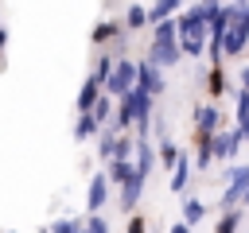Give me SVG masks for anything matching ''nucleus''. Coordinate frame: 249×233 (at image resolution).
<instances>
[{
	"label": "nucleus",
	"mask_w": 249,
	"mask_h": 233,
	"mask_svg": "<svg viewBox=\"0 0 249 233\" xmlns=\"http://www.w3.org/2000/svg\"><path fill=\"white\" fill-rule=\"evenodd\" d=\"M241 16H245V12H241ZM241 16L230 23V31H226V39H222V54H226V58H237V54L245 50V43H249V27H245Z\"/></svg>",
	"instance_id": "obj_6"
},
{
	"label": "nucleus",
	"mask_w": 249,
	"mask_h": 233,
	"mask_svg": "<svg viewBox=\"0 0 249 233\" xmlns=\"http://www.w3.org/2000/svg\"><path fill=\"white\" fill-rule=\"evenodd\" d=\"M179 12H183V4H179V0H160V4H152V8H148V23L156 27V23H163V19H175Z\"/></svg>",
	"instance_id": "obj_12"
},
{
	"label": "nucleus",
	"mask_w": 249,
	"mask_h": 233,
	"mask_svg": "<svg viewBox=\"0 0 249 233\" xmlns=\"http://www.w3.org/2000/svg\"><path fill=\"white\" fill-rule=\"evenodd\" d=\"M105 116H109V97L101 93V97H97V105H93V120H97V124H105Z\"/></svg>",
	"instance_id": "obj_31"
},
{
	"label": "nucleus",
	"mask_w": 249,
	"mask_h": 233,
	"mask_svg": "<svg viewBox=\"0 0 249 233\" xmlns=\"http://www.w3.org/2000/svg\"><path fill=\"white\" fill-rule=\"evenodd\" d=\"M136 89H144L148 97L163 93V70H156L152 62H136Z\"/></svg>",
	"instance_id": "obj_7"
},
{
	"label": "nucleus",
	"mask_w": 249,
	"mask_h": 233,
	"mask_svg": "<svg viewBox=\"0 0 249 233\" xmlns=\"http://www.w3.org/2000/svg\"><path fill=\"white\" fill-rule=\"evenodd\" d=\"M97 128H101V124L93 120V113H82V116H78V124H74V140H89Z\"/></svg>",
	"instance_id": "obj_19"
},
{
	"label": "nucleus",
	"mask_w": 249,
	"mask_h": 233,
	"mask_svg": "<svg viewBox=\"0 0 249 233\" xmlns=\"http://www.w3.org/2000/svg\"><path fill=\"white\" fill-rule=\"evenodd\" d=\"M113 144H117V132H113V128L101 132V140H97V155H101V159H113Z\"/></svg>",
	"instance_id": "obj_26"
},
{
	"label": "nucleus",
	"mask_w": 249,
	"mask_h": 233,
	"mask_svg": "<svg viewBox=\"0 0 249 233\" xmlns=\"http://www.w3.org/2000/svg\"><path fill=\"white\" fill-rule=\"evenodd\" d=\"M113 66H117V58H113V54H101V58H97V74H93V78L101 82V89H105V82H109Z\"/></svg>",
	"instance_id": "obj_24"
},
{
	"label": "nucleus",
	"mask_w": 249,
	"mask_h": 233,
	"mask_svg": "<svg viewBox=\"0 0 249 233\" xmlns=\"http://www.w3.org/2000/svg\"><path fill=\"white\" fill-rule=\"evenodd\" d=\"M132 175H136L132 159H109V167H105V179L117 183V186H124V179H132Z\"/></svg>",
	"instance_id": "obj_14"
},
{
	"label": "nucleus",
	"mask_w": 249,
	"mask_h": 233,
	"mask_svg": "<svg viewBox=\"0 0 249 233\" xmlns=\"http://www.w3.org/2000/svg\"><path fill=\"white\" fill-rule=\"evenodd\" d=\"M152 163H156V148H152L148 140H136V151H132V167H136V175L148 179V175H152Z\"/></svg>",
	"instance_id": "obj_10"
},
{
	"label": "nucleus",
	"mask_w": 249,
	"mask_h": 233,
	"mask_svg": "<svg viewBox=\"0 0 249 233\" xmlns=\"http://www.w3.org/2000/svg\"><path fill=\"white\" fill-rule=\"evenodd\" d=\"M105 198H109V179H105V175H93L89 194H86V210H89V214H101Z\"/></svg>",
	"instance_id": "obj_11"
},
{
	"label": "nucleus",
	"mask_w": 249,
	"mask_h": 233,
	"mask_svg": "<svg viewBox=\"0 0 249 233\" xmlns=\"http://www.w3.org/2000/svg\"><path fill=\"white\" fill-rule=\"evenodd\" d=\"M144 229H148V225H144V217H140V214H132V217H128V229H124V233H144Z\"/></svg>",
	"instance_id": "obj_33"
},
{
	"label": "nucleus",
	"mask_w": 249,
	"mask_h": 233,
	"mask_svg": "<svg viewBox=\"0 0 249 233\" xmlns=\"http://www.w3.org/2000/svg\"><path fill=\"white\" fill-rule=\"evenodd\" d=\"M226 190H222V210H237V202L245 198V190H249V163H237V167H230V175H226Z\"/></svg>",
	"instance_id": "obj_4"
},
{
	"label": "nucleus",
	"mask_w": 249,
	"mask_h": 233,
	"mask_svg": "<svg viewBox=\"0 0 249 233\" xmlns=\"http://www.w3.org/2000/svg\"><path fill=\"white\" fill-rule=\"evenodd\" d=\"M136 89V62L132 58H117L109 82H105V97H128Z\"/></svg>",
	"instance_id": "obj_3"
},
{
	"label": "nucleus",
	"mask_w": 249,
	"mask_h": 233,
	"mask_svg": "<svg viewBox=\"0 0 249 233\" xmlns=\"http://www.w3.org/2000/svg\"><path fill=\"white\" fill-rule=\"evenodd\" d=\"M237 109H249V66L241 70V93H237Z\"/></svg>",
	"instance_id": "obj_30"
},
{
	"label": "nucleus",
	"mask_w": 249,
	"mask_h": 233,
	"mask_svg": "<svg viewBox=\"0 0 249 233\" xmlns=\"http://www.w3.org/2000/svg\"><path fill=\"white\" fill-rule=\"evenodd\" d=\"M202 214H206V206H202L198 198H183V221H187V225H198Z\"/></svg>",
	"instance_id": "obj_20"
},
{
	"label": "nucleus",
	"mask_w": 249,
	"mask_h": 233,
	"mask_svg": "<svg viewBox=\"0 0 249 233\" xmlns=\"http://www.w3.org/2000/svg\"><path fill=\"white\" fill-rule=\"evenodd\" d=\"M237 148H241V132H237V128H222V132L210 140V151H214L218 159H233Z\"/></svg>",
	"instance_id": "obj_8"
},
{
	"label": "nucleus",
	"mask_w": 249,
	"mask_h": 233,
	"mask_svg": "<svg viewBox=\"0 0 249 233\" xmlns=\"http://www.w3.org/2000/svg\"><path fill=\"white\" fill-rule=\"evenodd\" d=\"M86 233H109V221H105L101 214H89V217H86Z\"/></svg>",
	"instance_id": "obj_29"
},
{
	"label": "nucleus",
	"mask_w": 249,
	"mask_h": 233,
	"mask_svg": "<svg viewBox=\"0 0 249 233\" xmlns=\"http://www.w3.org/2000/svg\"><path fill=\"white\" fill-rule=\"evenodd\" d=\"M12 233H16V229H12Z\"/></svg>",
	"instance_id": "obj_38"
},
{
	"label": "nucleus",
	"mask_w": 249,
	"mask_h": 233,
	"mask_svg": "<svg viewBox=\"0 0 249 233\" xmlns=\"http://www.w3.org/2000/svg\"><path fill=\"white\" fill-rule=\"evenodd\" d=\"M148 23V8L144 4H132L128 12H124V31H136V27H144Z\"/></svg>",
	"instance_id": "obj_18"
},
{
	"label": "nucleus",
	"mask_w": 249,
	"mask_h": 233,
	"mask_svg": "<svg viewBox=\"0 0 249 233\" xmlns=\"http://www.w3.org/2000/svg\"><path fill=\"white\" fill-rule=\"evenodd\" d=\"M214 163V151H210V140H198V155H195V167H210Z\"/></svg>",
	"instance_id": "obj_28"
},
{
	"label": "nucleus",
	"mask_w": 249,
	"mask_h": 233,
	"mask_svg": "<svg viewBox=\"0 0 249 233\" xmlns=\"http://www.w3.org/2000/svg\"><path fill=\"white\" fill-rule=\"evenodd\" d=\"M140 194H144V179H140V175L124 179V186H121V210H136Z\"/></svg>",
	"instance_id": "obj_13"
},
{
	"label": "nucleus",
	"mask_w": 249,
	"mask_h": 233,
	"mask_svg": "<svg viewBox=\"0 0 249 233\" xmlns=\"http://www.w3.org/2000/svg\"><path fill=\"white\" fill-rule=\"evenodd\" d=\"M132 151H136V140L117 136V144H113V159H132Z\"/></svg>",
	"instance_id": "obj_25"
},
{
	"label": "nucleus",
	"mask_w": 249,
	"mask_h": 233,
	"mask_svg": "<svg viewBox=\"0 0 249 233\" xmlns=\"http://www.w3.org/2000/svg\"><path fill=\"white\" fill-rule=\"evenodd\" d=\"M4 43H8V31H4V27H0V50H4Z\"/></svg>",
	"instance_id": "obj_35"
},
{
	"label": "nucleus",
	"mask_w": 249,
	"mask_h": 233,
	"mask_svg": "<svg viewBox=\"0 0 249 233\" xmlns=\"http://www.w3.org/2000/svg\"><path fill=\"white\" fill-rule=\"evenodd\" d=\"M233 128L241 132V140H249V109H237V124Z\"/></svg>",
	"instance_id": "obj_32"
},
{
	"label": "nucleus",
	"mask_w": 249,
	"mask_h": 233,
	"mask_svg": "<svg viewBox=\"0 0 249 233\" xmlns=\"http://www.w3.org/2000/svg\"><path fill=\"white\" fill-rule=\"evenodd\" d=\"M171 233H191V225H187V221H175V225H171Z\"/></svg>",
	"instance_id": "obj_34"
},
{
	"label": "nucleus",
	"mask_w": 249,
	"mask_h": 233,
	"mask_svg": "<svg viewBox=\"0 0 249 233\" xmlns=\"http://www.w3.org/2000/svg\"><path fill=\"white\" fill-rule=\"evenodd\" d=\"M210 12H214V0L210 4H191L175 16V31H179V50L198 58L206 50V39H210Z\"/></svg>",
	"instance_id": "obj_1"
},
{
	"label": "nucleus",
	"mask_w": 249,
	"mask_h": 233,
	"mask_svg": "<svg viewBox=\"0 0 249 233\" xmlns=\"http://www.w3.org/2000/svg\"><path fill=\"white\" fill-rule=\"evenodd\" d=\"M128 124H136V116H132V105H128V97H121V105H117V116H113V132H124Z\"/></svg>",
	"instance_id": "obj_16"
},
{
	"label": "nucleus",
	"mask_w": 249,
	"mask_h": 233,
	"mask_svg": "<svg viewBox=\"0 0 249 233\" xmlns=\"http://www.w3.org/2000/svg\"><path fill=\"white\" fill-rule=\"evenodd\" d=\"M179 155H183V151H179V148H175L171 140H160V163H163V167H171V171H175Z\"/></svg>",
	"instance_id": "obj_22"
},
{
	"label": "nucleus",
	"mask_w": 249,
	"mask_h": 233,
	"mask_svg": "<svg viewBox=\"0 0 249 233\" xmlns=\"http://www.w3.org/2000/svg\"><path fill=\"white\" fill-rule=\"evenodd\" d=\"M117 35H124V27H117V23H97L93 27V43H105V39H117Z\"/></svg>",
	"instance_id": "obj_23"
},
{
	"label": "nucleus",
	"mask_w": 249,
	"mask_h": 233,
	"mask_svg": "<svg viewBox=\"0 0 249 233\" xmlns=\"http://www.w3.org/2000/svg\"><path fill=\"white\" fill-rule=\"evenodd\" d=\"M47 233H86V225H78V221H70V217H62V221H54V225H47Z\"/></svg>",
	"instance_id": "obj_27"
},
{
	"label": "nucleus",
	"mask_w": 249,
	"mask_h": 233,
	"mask_svg": "<svg viewBox=\"0 0 249 233\" xmlns=\"http://www.w3.org/2000/svg\"><path fill=\"white\" fill-rule=\"evenodd\" d=\"M179 58H183V50H179V31H175V19L156 23V39H152V47H148V58H144V62H152L156 70H167V66H175Z\"/></svg>",
	"instance_id": "obj_2"
},
{
	"label": "nucleus",
	"mask_w": 249,
	"mask_h": 233,
	"mask_svg": "<svg viewBox=\"0 0 249 233\" xmlns=\"http://www.w3.org/2000/svg\"><path fill=\"white\" fill-rule=\"evenodd\" d=\"M241 210H222V217H218V225H214V233H237V225H241Z\"/></svg>",
	"instance_id": "obj_17"
},
{
	"label": "nucleus",
	"mask_w": 249,
	"mask_h": 233,
	"mask_svg": "<svg viewBox=\"0 0 249 233\" xmlns=\"http://www.w3.org/2000/svg\"><path fill=\"white\" fill-rule=\"evenodd\" d=\"M101 93H105V89H101V82L89 74V78L82 82V93H78V116H82V113H93V105H97V97H101Z\"/></svg>",
	"instance_id": "obj_9"
},
{
	"label": "nucleus",
	"mask_w": 249,
	"mask_h": 233,
	"mask_svg": "<svg viewBox=\"0 0 249 233\" xmlns=\"http://www.w3.org/2000/svg\"><path fill=\"white\" fill-rule=\"evenodd\" d=\"M241 206H245V210H249V190H245V198H241Z\"/></svg>",
	"instance_id": "obj_36"
},
{
	"label": "nucleus",
	"mask_w": 249,
	"mask_h": 233,
	"mask_svg": "<svg viewBox=\"0 0 249 233\" xmlns=\"http://www.w3.org/2000/svg\"><path fill=\"white\" fill-rule=\"evenodd\" d=\"M39 233H47V229H39Z\"/></svg>",
	"instance_id": "obj_37"
},
{
	"label": "nucleus",
	"mask_w": 249,
	"mask_h": 233,
	"mask_svg": "<svg viewBox=\"0 0 249 233\" xmlns=\"http://www.w3.org/2000/svg\"><path fill=\"white\" fill-rule=\"evenodd\" d=\"M195 132H198V140H214L222 132V113L214 105H198L195 109Z\"/></svg>",
	"instance_id": "obj_5"
},
{
	"label": "nucleus",
	"mask_w": 249,
	"mask_h": 233,
	"mask_svg": "<svg viewBox=\"0 0 249 233\" xmlns=\"http://www.w3.org/2000/svg\"><path fill=\"white\" fill-rule=\"evenodd\" d=\"M206 93H210V97H222V93H226V74H222V66L210 70V78H206Z\"/></svg>",
	"instance_id": "obj_21"
},
{
	"label": "nucleus",
	"mask_w": 249,
	"mask_h": 233,
	"mask_svg": "<svg viewBox=\"0 0 249 233\" xmlns=\"http://www.w3.org/2000/svg\"><path fill=\"white\" fill-rule=\"evenodd\" d=\"M191 163H195V159L183 151V155H179V163H175V171H171V183H167L175 194H183V190H187V179H191Z\"/></svg>",
	"instance_id": "obj_15"
}]
</instances>
